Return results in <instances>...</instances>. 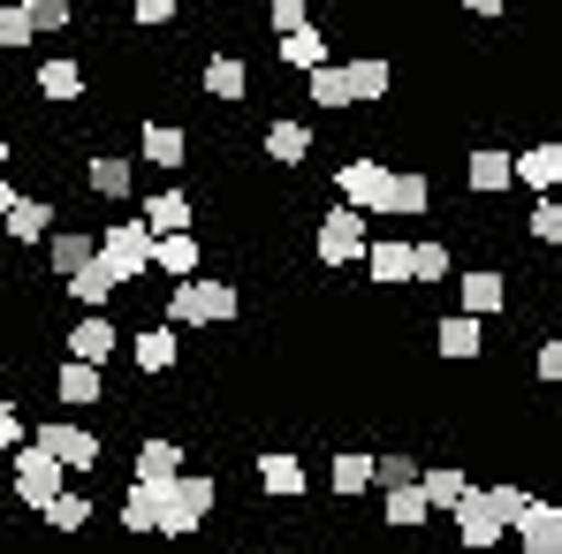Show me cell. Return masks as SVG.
Returning a JSON list of instances; mask_svg holds the SVG:
<instances>
[{
    "instance_id": "6da1fadb",
    "label": "cell",
    "mask_w": 562,
    "mask_h": 554,
    "mask_svg": "<svg viewBox=\"0 0 562 554\" xmlns=\"http://www.w3.org/2000/svg\"><path fill=\"white\" fill-rule=\"evenodd\" d=\"M145 494H153V532L160 540H190L221 509V478H205V471H176V478H160Z\"/></svg>"
},
{
    "instance_id": "7a4b0ae2",
    "label": "cell",
    "mask_w": 562,
    "mask_h": 554,
    "mask_svg": "<svg viewBox=\"0 0 562 554\" xmlns=\"http://www.w3.org/2000/svg\"><path fill=\"white\" fill-rule=\"evenodd\" d=\"M236 312H244L236 281H168V327H228Z\"/></svg>"
},
{
    "instance_id": "3957f363",
    "label": "cell",
    "mask_w": 562,
    "mask_h": 554,
    "mask_svg": "<svg viewBox=\"0 0 562 554\" xmlns=\"http://www.w3.org/2000/svg\"><path fill=\"white\" fill-rule=\"evenodd\" d=\"M92 251H99V267L114 274V289L153 274V236H145V221H106L92 236Z\"/></svg>"
},
{
    "instance_id": "277c9868",
    "label": "cell",
    "mask_w": 562,
    "mask_h": 554,
    "mask_svg": "<svg viewBox=\"0 0 562 554\" xmlns=\"http://www.w3.org/2000/svg\"><path fill=\"white\" fill-rule=\"evenodd\" d=\"M31 441L61 463V471H77V478H99V463H106V441H99L92 426H77V418H46Z\"/></svg>"
},
{
    "instance_id": "5b68a950",
    "label": "cell",
    "mask_w": 562,
    "mask_h": 554,
    "mask_svg": "<svg viewBox=\"0 0 562 554\" xmlns=\"http://www.w3.org/2000/svg\"><path fill=\"white\" fill-rule=\"evenodd\" d=\"M366 244H373V228H366V213H350V205H327V221L312 228L319 267H358V259H366Z\"/></svg>"
},
{
    "instance_id": "8992f818",
    "label": "cell",
    "mask_w": 562,
    "mask_h": 554,
    "mask_svg": "<svg viewBox=\"0 0 562 554\" xmlns=\"http://www.w3.org/2000/svg\"><path fill=\"white\" fill-rule=\"evenodd\" d=\"M8 486H15V501H23V509H46V501L69 486V471L46 456L38 441H23V449H15V478H8Z\"/></svg>"
},
{
    "instance_id": "52a82bcc",
    "label": "cell",
    "mask_w": 562,
    "mask_h": 554,
    "mask_svg": "<svg viewBox=\"0 0 562 554\" xmlns=\"http://www.w3.org/2000/svg\"><path fill=\"white\" fill-rule=\"evenodd\" d=\"M387 176H395V168H380V160H342V168H335V197H342L350 213H380V205H387Z\"/></svg>"
},
{
    "instance_id": "ba28073f",
    "label": "cell",
    "mask_w": 562,
    "mask_h": 554,
    "mask_svg": "<svg viewBox=\"0 0 562 554\" xmlns=\"http://www.w3.org/2000/svg\"><path fill=\"white\" fill-rule=\"evenodd\" d=\"M449 517H457V540H464V547H494V540L509 532L486 486H471V494H464V501H457V509H449Z\"/></svg>"
},
{
    "instance_id": "9c48e42d",
    "label": "cell",
    "mask_w": 562,
    "mask_h": 554,
    "mask_svg": "<svg viewBox=\"0 0 562 554\" xmlns=\"http://www.w3.org/2000/svg\"><path fill=\"white\" fill-rule=\"evenodd\" d=\"M61 342H69V358H77V365H106V358L122 350V327H114L106 312H85V319H77Z\"/></svg>"
},
{
    "instance_id": "30bf717a",
    "label": "cell",
    "mask_w": 562,
    "mask_h": 554,
    "mask_svg": "<svg viewBox=\"0 0 562 554\" xmlns=\"http://www.w3.org/2000/svg\"><path fill=\"white\" fill-rule=\"evenodd\" d=\"M342 69V106H373V99L395 92V69L380 61V54H366V61H335Z\"/></svg>"
},
{
    "instance_id": "8fae6325",
    "label": "cell",
    "mask_w": 562,
    "mask_h": 554,
    "mask_svg": "<svg viewBox=\"0 0 562 554\" xmlns=\"http://www.w3.org/2000/svg\"><path fill=\"white\" fill-rule=\"evenodd\" d=\"M509 304V274H494V267H471L464 281H457V312H471V319H494Z\"/></svg>"
},
{
    "instance_id": "7c38bea8",
    "label": "cell",
    "mask_w": 562,
    "mask_h": 554,
    "mask_svg": "<svg viewBox=\"0 0 562 554\" xmlns=\"http://www.w3.org/2000/svg\"><path fill=\"white\" fill-rule=\"evenodd\" d=\"M517 540H525V554H562V509L532 494V501L517 509Z\"/></svg>"
},
{
    "instance_id": "4fadbf2b",
    "label": "cell",
    "mask_w": 562,
    "mask_h": 554,
    "mask_svg": "<svg viewBox=\"0 0 562 554\" xmlns=\"http://www.w3.org/2000/svg\"><path fill=\"white\" fill-rule=\"evenodd\" d=\"M130 342V358H137V372L153 380V372H176V358H183V335L176 327H137V335H122Z\"/></svg>"
},
{
    "instance_id": "5bb4252c",
    "label": "cell",
    "mask_w": 562,
    "mask_h": 554,
    "mask_svg": "<svg viewBox=\"0 0 562 554\" xmlns=\"http://www.w3.org/2000/svg\"><path fill=\"white\" fill-rule=\"evenodd\" d=\"M54 403H69V410H92V403H106V365H69L54 372Z\"/></svg>"
},
{
    "instance_id": "9a60e30c",
    "label": "cell",
    "mask_w": 562,
    "mask_h": 554,
    "mask_svg": "<svg viewBox=\"0 0 562 554\" xmlns=\"http://www.w3.org/2000/svg\"><path fill=\"white\" fill-rule=\"evenodd\" d=\"M259 145H267V160H274V168H304V160H312V129H304L296 114H274Z\"/></svg>"
},
{
    "instance_id": "2e32d148",
    "label": "cell",
    "mask_w": 562,
    "mask_h": 554,
    "mask_svg": "<svg viewBox=\"0 0 562 554\" xmlns=\"http://www.w3.org/2000/svg\"><path fill=\"white\" fill-rule=\"evenodd\" d=\"M137 152H145L153 168H190V129H176V122H145V129H137Z\"/></svg>"
},
{
    "instance_id": "e0dca14e",
    "label": "cell",
    "mask_w": 562,
    "mask_h": 554,
    "mask_svg": "<svg viewBox=\"0 0 562 554\" xmlns=\"http://www.w3.org/2000/svg\"><path fill=\"white\" fill-rule=\"evenodd\" d=\"M434 335H441L434 350H441V358H457V365H471V358L486 350V319H471V312H449V319H441Z\"/></svg>"
},
{
    "instance_id": "ac0fdd59",
    "label": "cell",
    "mask_w": 562,
    "mask_h": 554,
    "mask_svg": "<svg viewBox=\"0 0 562 554\" xmlns=\"http://www.w3.org/2000/svg\"><path fill=\"white\" fill-rule=\"evenodd\" d=\"M418 494H426V509H457L471 494L464 463H418Z\"/></svg>"
},
{
    "instance_id": "d6986e66",
    "label": "cell",
    "mask_w": 562,
    "mask_h": 554,
    "mask_svg": "<svg viewBox=\"0 0 562 554\" xmlns=\"http://www.w3.org/2000/svg\"><path fill=\"white\" fill-rule=\"evenodd\" d=\"M464 183H471V197H502V190H517L509 183V152L502 145H479L464 160Z\"/></svg>"
},
{
    "instance_id": "ffe728a7",
    "label": "cell",
    "mask_w": 562,
    "mask_h": 554,
    "mask_svg": "<svg viewBox=\"0 0 562 554\" xmlns=\"http://www.w3.org/2000/svg\"><path fill=\"white\" fill-rule=\"evenodd\" d=\"M198 259H205V251H198V236H190V228H176V236H153V274L190 281V274H198Z\"/></svg>"
},
{
    "instance_id": "44dd1931",
    "label": "cell",
    "mask_w": 562,
    "mask_h": 554,
    "mask_svg": "<svg viewBox=\"0 0 562 554\" xmlns=\"http://www.w3.org/2000/svg\"><path fill=\"white\" fill-rule=\"evenodd\" d=\"M274 61L281 69H319V61H335V46H327V31L304 23V31H281L274 38Z\"/></svg>"
},
{
    "instance_id": "7402d4cb",
    "label": "cell",
    "mask_w": 562,
    "mask_h": 554,
    "mask_svg": "<svg viewBox=\"0 0 562 554\" xmlns=\"http://www.w3.org/2000/svg\"><path fill=\"white\" fill-rule=\"evenodd\" d=\"M366 274H373L380 289H411V244L373 236V244H366Z\"/></svg>"
},
{
    "instance_id": "603a6c76",
    "label": "cell",
    "mask_w": 562,
    "mask_h": 554,
    "mask_svg": "<svg viewBox=\"0 0 562 554\" xmlns=\"http://www.w3.org/2000/svg\"><path fill=\"white\" fill-rule=\"evenodd\" d=\"M198 84H205V99H221V106H236V99L251 92V69H244L236 54H213V61L198 69Z\"/></svg>"
},
{
    "instance_id": "cb8c5ba5",
    "label": "cell",
    "mask_w": 562,
    "mask_h": 554,
    "mask_svg": "<svg viewBox=\"0 0 562 554\" xmlns=\"http://www.w3.org/2000/svg\"><path fill=\"white\" fill-rule=\"evenodd\" d=\"M145 236H176V228H190L198 221V205H190V190H160V197H145Z\"/></svg>"
},
{
    "instance_id": "d4e9b609",
    "label": "cell",
    "mask_w": 562,
    "mask_h": 554,
    "mask_svg": "<svg viewBox=\"0 0 562 554\" xmlns=\"http://www.w3.org/2000/svg\"><path fill=\"white\" fill-rule=\"evenodd\" d=\"M31 92H38V99H54V106H69V99H85V69H77L69 54H54V61H38Z\"/></svg>"
},
{
    "instance_id": "484cf974",
    "label": "cell",
    "mask_w": 562,
    "mask_h": 554,
    "mask_svg": "<svg viewBox=\"0 0 562 554\" xmlns=\"http://www.w3.org/2000/svg\"><path fill=\"white\" fill-rule=\"evenodd\" d=\"M0 228H8L15 244H46V236H54V197H15Z\"/></svg>"
},
{
    "instance_id": "4316f807",
    "label": "cell",
    "mask_w": 562,
    "mask_h": 554,
    "mask_svg": "<svg viewBox=\"0 0 562 554\" xmlns=\"http://www.w3.org/2000/svg\"><path fill=\"white\" fill-rule=\"evenodd\" d=\"M38 517H46V532H61V540H77V532L92 524V494H85V486H61V494H54V501H46Z\"/></svg>"
},
{
    "instance_id": "83f0119b",
    "label": "cell",
    "mask_w": 562,
    "mask_h": 554,
    "mask_svg": "<svg viewBox=\"0 0 562 554\" xmlns=\"http://www.w3.org/2000/svg\"><path fill=\"white\" fill-rule=\"evenodd\" d=\"M259 486H267L274 501H296V494H304L312 478H304V463L289 456V449H267V456H259Z\"/></svg>"
},
{
    "instance_id": "f1b7e54d",
    "label": "cell",
    "mask_w": 562,
    "mask_h": 554,
    "mask_svg": "<svg viewBox=\"0 0 562 554\" xmlns=\"http://www.w3.org/2000/svg\"><path fill=\"white\" fill-rule=\"evenodd\" d=\"M130 471H137L130 486H160V478H176V471H183V441H168V433H160V441H145Z\"/></svg>"
},
{
    "instance_id": "f546056e",
    "label": "cell",
    "mask_w": 562,
    "mask_h": 554,
    "mask_svg": "<svg viewBox=\"0 0 562 554\" xmlns=\"http://www.w3.org/2000/svg\"><path fill=\"white\" fill-rule=\"evenodd\" d=\"M509 183H532V190H555L562 183V145H532L509 160Z\"/></svg>"
},
{
    "instance_id": "4dcf8cb0",
    "label": "cell",
    "mask_w": 562,
    "mask_h": 554,
    "mask_svg": "<svg viewBox=\"0 0 562 554\" xmlns=\"http://www.w3.org/2000/svg\"><path fill=\"white\" fill-rule=\"evenodd\" d=\"M426 205H434V183H426L418 168H403V176H387V205H380V213H403V221H418Z\"/></svg>"
},
{
    "instance_id": "1f68e13d",
    "label": "cell",
    "mask_w": 562,
    "mask_h": 554,
    "mask_svg": "<svg viewBox=\"0 0 562 554\" xmlns=\"http://www.w3.org/2000/svg\"><path fill=\"white\" fill-rule=\"evenodd\" d=\"M61 289H69V296H77V304H85V312H106V304H114V296H122V289H114V274H106V267H99V251H92V267H77V274L61 281Z\"/></svg>"
},
{
    "instance_id": "d6a6232c",
    "label": "cell",
    "mask_w": 562,
    "mask_h": 554,
    "mask_svg": "<svg viewBox=\"0 0 562 554\" xmlns=\"http://www.w3.org/2000/svg\"><path fill=\"white\" fill-rule=\"evenodd\" d=\"M46 267L61 281L77 274V267H92V236H85V228H54V236H46Z\"/></svg>"
},
{
    "instance_id": "836d02e7",
    "label": "cell",
    "mask_w": 562,
    "mask_h": 554,
    "mask_svg": "<svg viewBox=\"0 0 562 554\" xmlns=\"http://www.w3.org/2000/svg\"><path fill=\"white\" fill-rule=\"evenodd\" d=\"M85 183H92L99 197H130L137 176H130V160H122V152H92V160H85Z\"/></svg>"
},
{
    "instance_id": "e575fe53",
    "label": "cell",
    "mask_w": 562,
    "mask_h": 554,
    "mask_svg": "<svg viewBox=\"0 0 562 554\" xmlns=\"http://www.w3.org/2000/svg\"><path fill=\"white\" fill-rule=\"evenodd\" d=\"M426 517H434V509H426L418 478H411V486H387V517H380V524H395V532H418Z\"/></svg>"
},
{
    "instance_id": "d590c367",
    "label": "cell",
    "mask_w": 562,
    "mask_h": 554,
    "mask_svg": "<svg viewBox=\"0 0 562 554\" xmlns=\"http://www.w3.org/2000/svg\"><path fill=\"white\" fill-rule=\"evenodd\" d=\"M304 99H312L319 114H350V106H342V69H335V61L304 69Z\"/></svg>"
},
{
    "instance_id": "8d00e7d4",
    "label": "cell",
    "mask_w": 562,
    "mask_h": 554,
    "mask_svg": "<svg viewBox=\"0 0 562 554\" xmlns=\"http://www.w3.org/2000/svg\"><path fill=\"white\" fill-rule=\"evenodd\" d=\"M449 274H457V251H449V244H411V289L449 281Z\"/></svg>"
},
{
    "instance_id": "74e56055",
    "label": "cell",
    "mask_w": 562,
    "mask_h": 554,
    "mask_svg": "<svg viewBox=\"0 0 562 554\" xmlns=\"http://www.w3.org/2000/svg\"><path fill=\"white\" fill-rule=\"evenodd\" d=\"M327 478H335V494H366V486H373V456H366V449H335Z\"/></svg>"
},
{
    "instance_id": "f35d334b",
    "label": "cell",
    "mask_w": 562,
    "mask_h": 554,
    "mask_svg": "<svg viewBox=\"0 0 562 554\" xmlns=\"http://www.w3.org/2000/svg\"><path fill=\"white\" fill-rule=\"evenodd\" d=\"M8 8H23V15H31V31H38V38H54V31H69V15H77V8H69V0H8Z\"/></svg>"
},
{
    "instance_id": "ab89813d",
    "label": "cell",
    "mask_w": 562,
    "mask_h": 554,
    "mask_svg": "<svg viewBox=\"0 0 562 554\" xmlns=\"http://www.w3.org/2000/svg\"><path fill=\"white\" fill-rule=\"evenodd\" d=\"M176 15H183V0H130V23L137 31H168Z\"/></svg>"
},
{
    "instance_id": "60d3db41",
    "label": "cell",
    "mask_w": 562,
    "mask_h": 554,
    "mask_svg": "<svg viewBox=\"0 0 562 554\" xmlns=\"http://www.w3.org/2000/svg\"><path fill=\"white\" fill-rule=\"evenodd\" d=\"M525 228H532V244H562V205H555V197H540V205L525 213Z\"/></svg>"
},
{
    "instance_id": "b9f144b4",
    "label": "cell",
    "mask_w": 562,
    "mask_h": 554,
    "mask_svg": "<svg viewBox=\"0 0 562 554\" xmlns=\"http://www.w3.org/2000/svg\"><path fill=\"white\" fill-rule=\"evenodd\" d=\"M122 532H137V540L153 532V494H145V486H130V494H122Z\"/></svg>"
},
{
    "instance_id": "7bdbcfd3",
    "label": "cell",
    "mask_w": 562,
    "mask_h": 554,
    "mask_svg": "<svg viewBox=\"0 0 562 554\" xmlns=\"http://www.w3.org/2000/svg\"><path fill=\"white\" fill-rule=\"evenodd\" d=\"M31 38H38V31H31V15H23V8H0V54H23Z\"/></svg>"
},
{
    "instance_id": "ee69618b",
    "label": "cell",
    "mask_w": 562,
    "mask_h": 554,
    "mask_svg": "<svg viewBox=\"0 0 562 554\" xmlns=\"http://www.w3.org/2000/svg\"><path fill=\"white\" fill-rule=\"evenodd\" d=\"M418 478V456H373V486H411Z\"/></svg>"
},
{
    "instance_id": "f6af8a7d",
    "label": "cell",
    "mask_w": 562,
    "mask_h": 554,
    "mask_svg": "<svg viewBox=\"0 0 562 554\" xmlns=\"http://www.w3.org/2000/svg\"><path fill=\"white\" fill-rule=\"evenodd\" d=\"M23 449V418H15V403L0 395V456H15Z\"/></svg>"
},
{
    "instance_id": "bcb514c9",
    "label": "cell",
    "mask_w": 562,
    "mask_h": 554,
    "mask_svg": "<svg viewBox=\"0 0 562 554\" xmlns=\"http://www.w3.org/2000/svg\"><path fill=\"white\" fill-rule=\"evenodd\" d=\"M267 23L274 31H304V0H267Z\"/></svg>"
},
{
    "instance_id": "7dc6e473",
    "label": "cell",
    "mask_w": 562,
    "mask_h": 554,
    "mask_svg": "<svg viewBox=\"0 0 562 554\" xmlns=\"http://www.w3.org/2000/svg\"><path fill=\"white\" fill-rule=\"evenodd\" d=\"M486 494H494V509H502V524H517V509H525V501H532V494H525V486H486Z\"/></svg>"
},
{
    "instance_id": "c3c4849f",
    "label": "cell",
    "mask_w": 562,
    "mask_h": 554,
    "mask_svg": "<svg viewBox=\"0 0 562 554\" xmlns=\"http://www.w3.org/2000/svg\"><path fill=\"white\" fill-rule=\"evenodd\" d=\"M532 372H540V387H555V380H562V342H540V358H532Z\"/></svg>"
},
{
    "instance_id": "681fc988",
    "label": "cell",
    "mask_w": 562,
    "mask_h": 554,
    "mask_svg": "<svg viewBox=\"0 0 562 554\" xmlns=\"http://www.w3.org/2000/svg\"><path fill=\"white\" fill-rule=\"evenodd\" d=\"M471 15H502V8H509V0H464Z\"/></svg>"
},
{
    "instance_id": "f907efd6",
    "label": "cell",
    "mask_w": 562,
    "mask_h": 554,
    "mask_svg": "<svg viewBox=\"0 0 562 554\" xmlns=\"http://www.w3.org/2000/svg\"><path fill=\"white\" fill-rule=\"evenodd\" d=\"M15 197H23V190H15L8 176H0V221H8V205H15Z\"/></svg>"
},
{
    "instance_id": "816d5d0a",
    "label": "cell",
    "mask_w": 562,
    "mask_h": 554,
    "mask_svg": "<svg viewBox=\"0 0 562 554\" xmlns=\"http://www.w3.org/2000/svg\"><path fill=\"white\" fill-rule=\"evenodd\" d=\"M0 168H8V137H0Z\"/></svg>"
},
{
    "instance_id": "f5cc1de1",
    "label": "cell",
    "mask_w": 562,
    "mask_h": 554,
    "mask_svg": "<svg viewBox=\"0 0 562 554\" xmlns=\"http://www.w3.org/2000/svg\"><path fill=\"white\" fill-rule=\"evenodd\" d=\"M0 61H8V54H0Z\"/></svg>"
}]
</instances>
